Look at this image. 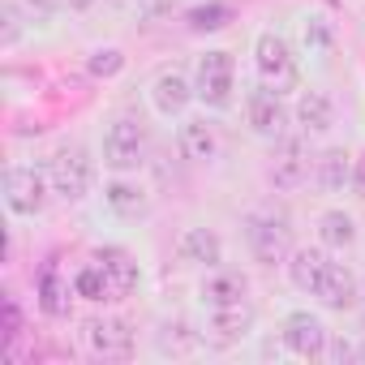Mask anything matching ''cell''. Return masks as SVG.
<instances>
[{
	"instance_id": "8992f818",
	"label": "cell",
	"mask_w": 365,
	"mask_h": 365,
	"mask_svg": "<svg viewBox=\"0 0 365 365\" xmlns=\"http://www.w3.org/2000/svg\"><path fill=\"white\" fill-rule=\"evenodd\" d=\"M48 194H52L48 172L26 168V163L5 172V202H9L14 215H39V211L48 207Z\"/></svg>"
},
{
	"instance_id": "7402d4cb",
	"label": "cell",
	"mask_w": 365,
	"mask_h": 365,
	"mask_svg": "<svg viewBox=\"0 0 365 365\" xmlns=\"http://www.w3.org/2000/svg\"><path fill=\"white\" fill-rule=\"evenodd\" d=\"M69 279H61V271L56 267H43V275H39V309L48 314V318H65L69 314Z\"/></svg>"
},
{
	"instance_id": "4dcf8cb0",
	"label": "cell",
	"mask_w": 365,
	"mask_h": 365,
	"mask_svg": "<svg viewBox=\"0 0 365 365\" xmlns=\"http://www.w3.org/2000/svg\"><path fill=\"white\" fill-rule=\"evenodd\" d=\"M352 190H356V198L365 202V155L352 163Z\"/></svg>"
},
{
	"instance_id": "ba28073f",
	"label": "cell",
	"mask_w": 365,
	"mask_h": 365,
	"mask_svg": "<svg viewBox=\"0 0 365 365\" xmlns=\"http://www.w3.org/2000/svg\"><path fill=\"white\" fill-rule=\"evenodd\" d=\"M245 116H250V129H254L258 138H271V142H279L284 129H288V108L279 103V91H271V86L250 91Z\"/></svg>"
},
{
	"instance_id": "d4e9b609",
	"label": "cell",
	"mask_w": 365,
	"mask_h": 365,
	"mask_svg": "<svg viewBox=\"0 0 365 365\" xmlns=\"http://www.w3.org/2000/svg\"><path fill=\"white\" fill-rule=\"evenodd\" d=\"M185 22H190V31H224L228 22H232V5H224V0H211V5H194L190 14H185Z\"/></svg>"
},
{
	"instance_id": "f546056e",
	"label": "cell",
	"mask_w": 365,
	"mask_h": 365,
	"mask_svg": "<svg viewBox=\"0 0 365 365\" xmlns=\"http://www.w3.org/2000/svg\"><path fill=\"white\" fill-rule=\"evenodd\" d=\"M26 14H31L35 22H43V18L56 14V0H26Z\"/></svg>"
},
{
	"instance_id": "52a82bcc",
	"label": "cell",
	"mask_w": 365,
	"mask_h": 365,
	"mask_svg": "<svg viewBox=\"0 0 365 365\" xmlns=\"http://www.w3.org/2000/svg\"><path fill=\"white\" fill-rule=\"evenodd\" d=\"M267 176H271L275 190H297V185H305V180H309V146H305L301 133H297V138L284 133V138L275 142V155H271Z\"/></svg>"
},
{
	"instance_id": "e0dca14e",
	"label": "cell",
	"mask_w": 365,
	"mask_h": 365,
	"mask_svg": "<svg viewBox=\"0 0 365 365\" xmlns=\"http://www.w3.org/2000/svg\"><path fill=\"white\" fill-rule=\"evenodd\" d=\"M176 254H180V262H190V267H220V258H224V241L211 232V228H185V237H180V245H176Z\"/></svg>"
},
{
	"instance_id": "2e32d148",
	"label": "cell",
	"mask_w": 365,
	"mask_h": 365,
	"mask_svg": "<svg viewBox=\"0 0 365 365\" xmlns=\"http://www.w3.org/2000/svg\"><path fill=\"white\" fill-rule=\"evenodd\" d=\"M176 146H180V159H190V163H211V159L220 155V133H215V125H207V120H185V125H180Z\"/></svg>"
},
{
	"instance_id": "484cf974",
	"label": "cell",
	"mask_w": 365,
	"mask_h": 365,
	"mask_svg": "<svg viewBox=\"0 0 365 365\" xmlns=\"http://www.w3.org/2000/svg\"><path fill=\"white\" fill-rule=\"evenodd\" d=\"M22 39V9H18V0H5L0 5V43L14 48Z\"/></svg>"
},
{
	"instance_id": "8fae6325",
	"label": "cell",
	"mask_w": 365,
	"mask_h": 365,
	"mask_svg": "<svg viewBox=\"0 0 365 365\" xmlns=\"http://www.w3.org/2000/svg\"><path fill=\"white\" fill-rule=\"evenodd\" d=\"M95 262L103 267V275H108V284H112V297H116V301H125V297L142 284L138 258H133L129 250H120V245H103V250L95 254Z\"/></svg>"
},
{
	"instance_id": "83f0119b",
	"label": "cell",
	"mask_w": 365,
	"mask_h": 365,
	"mask_svg": "<svg viewBox=\"0 0 365 365\" xmlns=\"http://www.w3.org/2000/svg\"><path fill=\"white\" fill-rule=\"evenodd\" d=\"M120 65H125V56H120L116 48H99V52L91 56V73H95V78H112V73H120Z\"/></svg>"
},
{
	"instance_id": "ffe728a7",
	"label": "cell",
	"mask_w": 365,
	"mask_h": 365,
	"mask_svg": "<svg viewBox=\"0 0 365 365\" xmlns=\"http://www.w3.org/2000/svg\"><path fill=\"white\" fill-rule=\"evenodd\" d=\"M103 202H108V211H112V215H120V220H142V215L150 211L146 190H142V185H133V180H112V185L103 190Z\"/></svg>"
},
{
	"instance_id": "f1b7e54d",
	"label": "cell",
	"mask_w": 365,
	"mask_h": 365,
	"mask_svg": "<svg viewBox=\"0 0 365 365\" xmlns=\"http://www.w3.org/2000/svg\"><path fill=\"white\" fill-rule=\"evenodd\" d=\"M322 356H327V361H352V356H365V348H352L344 335H331L327 348H322Z\"/></svg>"
},
{
	"instance_id": "30bf717a",
	"label": "cell",
	"mask_w": 365,
	"mask_h": 365,
	"mask_svg": "<svg viewBox=\"0 0 365 365\" xmlns=\"http://www.w3.org/2000/svg\"><path fill=\"white\" fill-rule=\"evenodd\" d=\"M86 344H91V352L103 356V361H125V356L133 352V331H129V322H120V318H91V322H86Z\"/></svg>"
},
{
	"instance_id": "5bb4252c",
	"label": "cell",
	"mask_w": 365,
	"mask_h": 365,
	"mask_svg": "<svg viewBox=\"0 0 365 365\" xmlns=\"http://www.w3.org/2000/svg\"><path fill=\"white\" fill-rule=\"evenodd\" d=\"M150 99H155V112H163V116H180V112L190 108V99H198V95H194V82H190L185 73L168 69V73L155 78Z\"/></svg>"
},
{
	"instance_id": "cb8c5ba5",
	"label": "cell",
	"mask_w": 365,
	"mask_h": 365,
	"mask_svg": "<svg viewBox=\"0 0 365 365\" xmlns=\"http://www.w3.org/2000/svg\"><path fill=\"white\" fill-rule=\"evenodd\" d=\"M73 297H82V301H116L112 297V284H108V275H103L99 262H91V267H82L73 275Z\"/></svg>"
},
{
	"instance_id": "1f68e13d",
	"label": "cell",
	"mask_w": 365,
	"mask_h": 365,
	"mask_svg": "<svg viewBox=\"0 0 365 365\" xmlns=\"http://www.w3.org/2000/svg\"><path fill=\"white\" fill-rule=\"evenodd\" d=\"M138 9L142 14H163V9H172V0H138Z\"/></svg>"
},
{
	"instance_id": "277c9868",
	"label": "cell",
	"mask_w": 365,
	"mask_h": 365,
	"mask_svg": "<svg viewBox=\"0 0 365 365\" xmlns=\"http://www.w3.org/2000/svg\"><path fill=\"white\" fill-rule=\"evenodd\" d=\"M254 65H258L262 86H271V91L297 86V61H292V48H288L284 35H275V31L258 35V43H254Z\"/></svg>"
},
{
	"instance_id": "7c38bea8",
	"label": "cell",
	"mask_w": 365,
	"mask_h": 365,
	"mask_svg": "<svg viewBox=\"0 0 365 365\" xmlns=\"http://www.w3.org/2000/svg\"><path fill=\"white\" fill-rule=\"evenodd\" d=\"M207 331L215 344H237L241 335L254 331V305L250 301H232V305H211Z\"/></svg>"
},
{
	"instance_id": "ac0fdd59",
	"label": "cell",
	"mask_w": 365,
	"mask_h": 365,
	"mask_svg": "<svg viewBox=\"0 0 365 365\" xmlns=\"http://www.w3.org/2000/svg\"><path fill=\"white\" fill-rule=\"evenodd\" d=\"M245 292H250V279H245V271H232V267H211V275L202 279V301H207V309H211V305L245 301Z\"/></svg>"
},
{
	"instance_id": "7a4b0ae2",
	"label": "cell",
	"mask_w": 365,
	"mask_h": 365,
	"mask_svg": "<svg viewBox=\"0 0 365 365\" xmlns=\"http://www.w3.org/2000/svg\"><path fill=\"white\" fill-rule=\"evenodd\" d=\"M48 180H52V194L65 202H82L91 194V180H95V163L86 159L82 146H65L52 155L48 163Z\"/></svg>"
},
{
	"instance_id": "5b68a950",
	"label": "cell",
	"mask_w": 365,
	"mask_h": 365,
	"mask_svg": "<svg viewBox=\"0 0 365 365\" xmlns=\"http://www.w3.org/2000/svg\"><path fill=\"white\" fill-rule=\"evenodd\" d=\"M232 91H237V65L228 52H207L198 61V78H194V95L207 103V108H228L232 103Z\"/></svg>"
},
{
	"instance_id": "d6986e66",
	"label": "cell",
	"mask_w": 365,
	"mask_h": 365,
	"mask_svg": "<svg viewBox=\"0 0 365 365\" xmlns=\"http://www.w3.org/2000/svg\"><path fill=\"white\" fill-rule=\"evenodd\" d=\"M314 180L327 194H339L344 185H352V155L344 146H331L314 159Z\"/></svg>"
},
{
	"instance_id": "44dd1931",
	"label": "cell",
	"mask_w": 365,
	"mask_h": 365,
	"mask_svg": "<svg viewBox=\"0 0 365 365\" xmlns=\"http://www.w3.org/2000/svg\"><path fill=\"white\" fill-rule=\"evenodd\" d=\"M297 125H301V133H327L331 125H335V108H331V99L327 95H318V91H305L301 99H297Z\"/></svg>"
},
{
	"instance_id": "4316f807",
	"label": "cell",
	"mask_w": 365,
	"mask_h": 365,
	"mask_svg": "<svg viewBox=\"0 0 365 365\" xmlns=\"http://www.w3.org/2000/svg\"><path fill=\"white\" fill-rule=\"evenodd\" d=\"M159 348L163 352H190V348H198V335L190 331V327H163V335H159Z\"/></svg>"
},
{
	"instance_id": "4fadbf2b",
	"label": "cell",
	"mask_w": 365,
	"mask_h": 365,
	"mask_svg": "<svg viewBox=\"0 0 365 365\" xmlns=\"http://www.w3.org/2000/svg\"><path fill=\"white\" fill-rule=\"evenodd\" d=\"M327 309H356L361 305V284H356V275L344 267V262H331V271L322 275V284H318V292H314Z\"/></svg>"
},
{
	"instance_id": "d6a6232c",
	"label": "cell",
	"mask_w": 365,
	"mask_h": 365,
	"mask_svg": "<svg viewBox=\"0 0 365 365\" xmlns=\"http://www.w3.org/2000/svg\"><path fill=\"white\" fill-rule=\"evenodd\" d=\"M361 309H365V279H361Z\"/></svg>"
},
{
	"instance_id": "3957f363",
	"label": "cell",
	"mask_w": 365,
	"mask_h": 365,
	"mask_svg": "<svg viewBox=\"0 0 365 365\" xmlns=\"http://www.w3.org/2000/svg\"><path fill=\"white\" fill-rule=\"evenodd\" d=\"M103 163L116 172H133L146 163V129L133 116H116L103 133Z\"/></svg>"
},
{
	"instance_id": "6da1fadb",
	"label": "cell",
	"mask_w": 365,
	"mask_h": 365,
	"mask_svg": "<svg viewBox=\"0 0 365 365\" xmlns=\"http://www.w3.org/2000/svg\"><path fill=\"white\" fill-rule=\"evenodd\" d=\"M245 241H250V254L267 267L284 262L292 254V228H288V215H275V211H254L245 220Z\"/></svg>"
},
{
	"instance_id": "9a60e30c",
	"label": "cell",
	"mask_w": 365,
	"mask_h": 365,
	"mask_svg": "<svg viewBox=\"0 0 365 365\" xmlns=\"http://www.w3.org/2000/svg\"><path fill=\"white\" fill-rule=\"evenodd\" d=\"M331 271V258H327V250H292L288 254V279H292V288L297 292H318V284H322V275Z\"/></svg>"
},
{
	"instance_id": "603a6c76",
	"label": "cell",
	"mask_w": 365,
	"mask_h": 365,
	"mask_svg": "<svg viewBox=\"0 0 365 365\" xmlns=\"http://www.w3.org/2000/svg\"><path fill=\"white\" fill-rule=\"evenodd\" d=\"M318 241H322L327 250H348V245L356 241V224H352V215H344V211H327V215L318 220Z\"/></svg>"
},
{
	"instance_id": "9c48e42d",
	"label": "cell",
	"mask_w": 365,
	"mask_h": 365,
	"mask_svg": "<svg viewBox=\"0 0 365 365\" xmlns=\"http://www.w3.org/2000/svg\"><path fill=\"white\" fill-rule=\"evenodd\" d=\"M279 339H284V348L292 352V356H322V348H327V339H331V331L309 314V309H297V314H288L284 318V331H279Z\"/></svg>"
}]
</instances>
